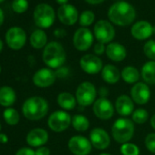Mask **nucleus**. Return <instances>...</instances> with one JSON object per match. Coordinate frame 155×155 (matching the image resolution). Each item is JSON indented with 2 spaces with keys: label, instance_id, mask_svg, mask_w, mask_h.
<instances>
[{
  "label": "nucleus",
  "instance_id": "f257e3e1",
  "mask_svg": "<svg viewBox=\"0 0 155 155\" xmlns=\"http://www.w3.org/2000/svg\"><path fill=\"white\" fill-rule=\"evenodd\" d=\"M108 18L115 25L125 27L130 25L135 18L136 12L134 8L128 2L120 1L113 4L108 12Z\"/></svg>",
  "mask_w": 155,
  "mask_h": 155
},
{
  "label": "nucleus",
  "instance_id": "f03ea898",
  "mask_svg": "<svg viewBox=\"0 0 155 155\" xmlns=\"http://www.w3.org/2000/svg\"><path fill=\"white\" fill-rule=\"evenodd\" d=\"M24 116L30 120H39L43 119L48 111V101L42 97L34 96L28 98L22 106Z\"/></svg>",
  "mask_w": 155,
  "mask_h": 155
},
{
  "label": "nucleus",
  "instance_id": "7ed1b4c3",
  "mask_svg": "<svg viewBox=\"0 0 155 155\" xmlns=\"http://www.w3.org/2000/svg\"><path fill=\"white\" fill-rule=\"evenodd\" d=\"M43 61L51 68H58L66 61V52L64 48L58 42H50L47 44L43 50Z\"/></svg>",
  "mask_w": 155,
  "mask_h": 155
},
{
  "label": "nucleus",
  "instance_id": "20e7f679",
  "mask_svg": "<svg viewBox=\"0 0 155 155\" xmlns=\"http://www.w3.org/2000/svg\"><path fill=\"white\" fill-rule=\"evenodd\" d=\"M113 139L118 143L129 142L134 134V123L127 118H120L115 120L111 128Z\"/></svg>",
  "mask_w": 155,
  "mask_h": 155
},
{
  "label": "nucleus",
  "instance_id": "39448f33",
  "mask_svg": "<svg viewBox=\"0 0 155 155\" xmlns=\"http://www.w3.org/2000/svg\"><path fill=\"white\" fill-rule=\"evenodd\" d=\"M34 21L40 28H50L55 21L54 9L48 4H39L34 11Z\"/></svg>",
  "mask_w": 155,
  "mask_h": 155
},
{
  "label": "nucleus",
  "instance_id": "423d86ee",
  "mask_svg": "<svg viewBox=\"0 0 155 155\" xmlns=\"http://www.w3.org/2000/svg\"><path fill=\"white\" fill-rule=\"evenodd\" d=\"M97 91L95 86L89 81L81 83L76 91V100L81 106L88 107L96 101Z\"/></svg>",
  "mask_w": 155,
  "mask_h": 155
},
{
  "label": "nucleus",
  "instance_id": "0eeeda50",
  "mask_svg": "<svg viewBox=\"0 0 155 155\" xmlns=\"http://www.w3.org/2000/svg\"><path fill=\"white\" fill-rule=\"evenodd\" d=\"M72 117L64 110L54 111L48 120L49 129L55 132H62L66 130L71 124Z\"/></svg>",
  "mask_w": 155,
  "mask_h": 155
},
{
  "label": "nucleus",
  "instance_id": "6e6552de",
  "mask_svg": "<svg viewBox=\"0 0 155 155\" xmlns=\"http://www.w3.org/2000/svg\"><path fill=\"white\" fill-rule=\"evenodd\" d=\"M68 147L74 155H89L92 149L91 140L81 135L72 136L68 140Z\"/></svg>",
  "mask_w": 155,
  "mask_h": 155
},
{
  "label": "nucleus",
  "instance_id": "1a4fd4ad",
  "mask_svg": "<svg viewBox=\"0 0 155 155\" xmlns=\"http://www.w3.org/2000/svg\"><path fill=\"white\" fill-rule=\"evenodd\" d=\"M94 35L99 42L102 44H110L115 37V29L109 21L100 20L94 27Z\"/></svg>",
  "mask_w": 155,
  "mask_h": 155
},
{
  "label": "nucleus",
  "instance_id": "9d476101",
  "mask_svg": "<svg viewBox=\"0 0 155 155\" xmlns=\"http://www.w3.org/2000/svg\"><path fill=\"white\" fill-rule=\"evenodd\" d=\"M93 43V35L87 28H81L73 36V45L80 51L88 50Z\"/></svg>",
  "mask_w": 155,
  "mask_h": 155
},
{
  "label": "nucleus",
  "instance_id": "9b49d317",
  "mask_svg": "<svg viewBox=\"0 0 155 155\" xmlns=\"http://www.w3.org/2000/svg\"><path fill=\"white\" fill-rule=\"evenodd\" d=\"M6 40L10 48L14 50H18L24 47L27 40V35L21 28L14 27L8 30Z\"/></svg>",
  "mask_w": 155,
  "mask_h": 155
},
{
  "label": "nucleus",
  "instance_id": "f8f14e48",
  "mask_svg": "<svg viewBox=\"0 0 155 155\" xmlns=\"http://www.w3.org/2000/svg\"><path fill=\"white\" fill-rule=\"evenodd\" d=\"M93 112L100 120H110L115 110V107L107 98H100L95 101L92 107Z\"/></svg>",
  "mask_w": 155,
  "mask_h": 155
},
{
  "label": "nucleus",
  "instance_id": "ddd939ff",
  "mask_svg": "<svg viewBox=\"0 0 155 155\" xmlns=\"http://www.w3.org/2000/svg\"><path fill=\"white\" fill-rule=\"evenodd\" d=\"M80 66L84 72L90 75H94L101 72L103 68L101 59L98 56L92 54L84 55L80 60Z\"/></svg>",
  "mask_w": 155,
  "mask_h": 155
},
{
  "label": "nucleus",
  "instance_id": "4468645a",
  "mask_svg": "<svg viewBox=\"0 0 155 155\" xmlns=\"http://www.w3.org/2000/svg\"><path fill=\"white\" fill-rule=\"evenodd\" d=\"M56 73L48 68L38 69L33 76V83L39 88H48L56 81Z\"/></svg>",
  "mask_w": 155,
  "mask_h": 155
},
{
  "label": "nucleus",
  "instance_id": "2eb2a0df",
  "mask_svg": "<svg viewBox=\"0 0 155 155\" xmlns=\"http://www.w3.org/2000/svg\"><path fill=\"white\" fill-rule=\"evenodd\" d=\"M130 98L133 102L139 105L148 103L150 99V91L149 86L144 82H137L130 90Z\"/></svg>",
  "mask_w": 155,
  "mask_h": 155
},
{
  "label": "nucleus",
  "instance_id": "dca6fc26",
  "mask_svg": "<svg viewBox=\"0 0 155 155\" xmlns=\"http://www.w3.org/2000/svg\"><path fill=\"white\" fill-rule=\"evenodd\" d=\"M90 140L92 147H95L98 150H105L110 144L109 133L101 128H95L91 131Z\"/></svg>",
  "mask_w": 155,
  "mask_h": 155
},
{
  "label": "nucleus",
  "instance_id": "f3484780",
  "mask_svg": "<svg viewBox=\"0 0 155 155\" xmlns=\"http://www.w3.org/2000/svg\"><path fill=\"white\" fill-rule=\"evenodd\" d=\"M58 17L61 23L64 25H74L79 19V13L75 7L69 4L62 5L58 9Z\"/></svg>",
  "mask_w": 155,
  "mask_h": 155
},
{
  "label": "nucleus",
  "instance_id": "a211bd4d",
  "mask_svg": "<svg viewBox=\"0 0 155 155\" xmlns=\"http://www.w3.org/2000/svg\"><path fill=\"white\" fill-rule=\"evenodd\" d=\"M27 142L31 147H41L48 140V133L41 128L31 130L27 135Z\"/></svg>",
  "mask_w": 155,
  "mask_h": 155
},
{
  "label": "nucleus",
  "instance_id": "6ab92c4d",
  "mask_svg": "<svg viewBox=\"0 0 155 155\" xmlns=\"http://www.w3.org/2000/svg\"><path fill=\"white\" fill-rule=\"evenodd\" d=\"M130 33L134 38L145 40L153 34V27L147 21H139L131 27Z\"/></svg>",
  "mask_w": 155,
  "mask_h": 155
},
{
  "label": "nucleus",
  "instance_id": "aec40b11",
  "mask_svg": "<svg viewBox=\"0 0 155 155\" xmlns=\"http://www.w3.org/2000/svg\"><path fill=\"white\" fill-rule=\"evenodd\" d=\"M133 101L130 96L120 95L115 102V110L122 117L129 116L133 113L134 104Z\"/></svg>",
  "mask_w": 155,
  "mask_h": 155
},
{
  "label": "nucleus",
  "instance_id": "412c9836",
  "mask_svg": "<svg viewBox=\"0 0 155 155\" xmlns=\"http://www.w3.org/2000/svg\"><path fill=\"white\" fill-rule=\"evenodd\" d=\"M106 54L108 58L112 61L120 62L126 58L127 51L125 47L121 44L117 42H110L106 47Z\"/></svg>",
  "mask_w": 155,
  "mask_h": 155
},
{
  "label": "nucleus",
  "instance_id": "4be33fe9",
  "mask_svg": "<svg viewBox=\"0 0 155 155\" xmlns=\"http://www.w3.org/2000/svg\"><path fill=\"white\" fill-rule=\"evenodd\" d=\"M120 77L121 75L119 68L114 65L108 64L104 66L101 70V78L106 83L115 84L120 81Z\"/></svg>",
  "mask_w": 155,
  "mask_h": 155
},
{
  "label": "nucleus",
  "instance_id": "5701e85b",
  "mask_svg": "<svg viewBox=\"0 0 155 155\" xmlns=\"http://www.w3.org/2000/svg\"><path fill=\"white\" fill-rule=\"evenodd\" d=\"M17 96L15 91L8 86L0 88V105L4 107H10L16 101Z\"/></svg>",
  "mask_w": 155,
  "mask_h": 155
},
{
  "label": "nucleus",
  "instance_id": "b1692460",
  "mask_svg": "<svg viewBox=\"0 0 155 155\" xmlns=\"http://www.w3.org/2000/svg\"><path fill=\"white\" fill-rule=\"evenodd\" d=\"M57 102L58 106L65 110H71L76 107L77 100L76 97H74L71 93L69 92H61L58 95L57 98Z\"/></svg>",
  "mask_w": 155,
  "mask_h": 155
},
{
  "label": "nucleus",
  "instance_id": "393cba45",
  "mask_svg": "<svg viewBox=\"0 0 155 155\" xmlns=\"http://www.w3.org/2000/svg\"><path fill=\"white\" fill-rule=\"evenodd\" d=\"M140 75L142 80L146 82V84H155V61H148L146 62L140 71Z\"/></svg>",
  "mask_w": 155,
  "mask_h": 155
},
{
  "label": "nucleus",
  "instance_id": "a878e982",
  "mask_svg": "<svg viewBox=\"0 0 155 155\" xmlns=\"http://www.w3.org/2000/svg\"><path fill=\"white\" fill-rule=\"evenodd\" d=\"M122 80L128 84H136L140 79V72L139 70L132 66L125 67L120 72Z\"/></svg>",
  "mask_w": 155,
  "mask_h": 155
},
{
  "label": "nucleus",
  "instance_id": "bb28decb",
  "mask_svg": "<svg viewBox=\"0 0 155 155\" xmlns=\"http://www.w3.org/2000/svg\"><path fill=\"white\" fill-rule=\"evenodd\" d=\"M48 38L42 29L35 30L30 36V44L34 48L39 49L47 46Z\"/></svg>",
  "mask_w": 155,
  "mask_h": 155
},
{
  "label": "nucleus",
  "instance_id": "cd10ccee",
  "mask_svg": "<svg viewBox=\"0 0 155 155\" xmlns=\"http://www.w3.org/2000/svg\"><path fill=\"white\" fill-rule=\"evenodd\" d=\"M72 127L78 131H86L90 127V120L81 114H76L71 119Z\"/></svg>",
  "mask_w": 155,
  "mask_h": 155
},
{
  "label": "nucleus",
  "instance_id": "c85d7f7f",
  "mask_svg": "<svg viewBox=\"0 0 155 155\" xmlns=\"http://www.w3.org/2000/svg\"><path fill=\"white\" fill-rule=\"evenodd\" d=\"M3 117L5 121L11 126L17 125L19 122L20 117H19V113L18 112L17 110L13 109V108H8L6 110H4L3 112Z\"/></svg>",
  "mask_w": 155,
  "mask_h": 155
},
{
  "label": "nucleus",
  "instance_id": "c756f323",
  "mask_svg": "<svg viewBox=\"0 0 155 155\" xmlns=\"http://www.w3.org/2000/svg\"><path fill=\"white\" fill-rule=\"evenodd\" d=\"M132 115V121L137 124H143L149 119V113L144 109H137L133 111Z\"/></svg>",
  "mask_w": 155,
  "mask_h": 155
},
{
  "label": "nucleus",
  "instance_id": "7c9ffc66",
  "mask_svg": "<svg viewBox=\"0 0 155 155\" xmlns=\"http://www.w3.org/2000/svg\"><path fill=\"white\" fill-rule=\"evenodd\" d=\"M120 153L122 155H140V149L134 143L126 142L121 144Z\"/></svg>",
  "mask_w": 155,
  "mask_h": 155
},
{
  "label": "nucleus",
  "instance_id": "2f4dec72",
  "mask_svg": "<svg viewBox=\"0 0 155 155\" xmlns=\"http://www.w3.org/2000/svg\"><path fill=\"white\" fill-rule=\"evenodd\" d=\"M94 19H95V15L91 10H86V11L82 12V14L79 18L80 24L82 27L91 26L94 22Z\"/></svg>",
  "mask_w": 155,
  "mask_h": 155
},
{
  "label": "nucleus",
  "instance_id": "473e14b6",
  "mask_svg": "<svg viewBox=\"0 0 155 155\" xmlns=\"http://www.w3.org/2000/svg\"><path fill=\"white\" fill-rule=\"evenodd\" d=\"M143 52L145 56L152 61H155V41L149 40L144 44Z\"/></svg>",
  "mask_w": 155,
  "mask_h": 155
},
{
  "label": "nucleus",
  "instance_id": "72a5a7b5",
  "mask_svg": "<svg viewBox=\"0 0 155 155\" xmlns=\"http://www.w3.org/2000/svg\"><path fill=\"white\" fill-rule=\"evenodd\" d=\"M12 8L16 13H24L28 8V0H14L12 3Z\"/></svg>",
  "mask_w": 155,
  "mask_h": 155
},
{
  "label": "nucleus",
  "instance_id": "f704fd0d",
  "mask_svg": "<svg viewBox=\"0 0 155 155\" xmlns=\"http://www.w3.org/2000/svg\"><path fill=\"white\" fill-rule=\"evenodd\" d=\"M145 147L151 153L155 154V133H149L145 137Z\"/></svg>",
  "mask_w": 155,
  "mask_h": 155
},
{
  "label": "nucleus",
  "instance_id": "c9c22d12",
  "mask_svg": "<svg viewBox=\"0 0 155 155\" xmlns=\"http://www.w3.org/2000/svg\"><path fill=\"white\" fill-rule=\"evenodd\" d=\"M104 52H106V48H105L104 44H102L101 42L96 43L94 46V53L96 54V56H101Z\"/></svg>",
  "mask_w": 155,
  "mask_h": 155
},
{
  "label": "nucleus",
  "instance_id": "e433bc0d",
  "mask_svg": "<svg viewBox=\"0 0 155 155\" xmlns=\"http://www.w3.org/2000/svg\"><path fill=\"white\" fill-rule=\"evenodd\" d=\"M55 73H56V76L58 78H66L69 74V69L66 67H60L57 69Z\"/></svg>",
  "mask_w": 155,
  "mask_h": 155
},
{
  "label": "nucleus",
  "instance_id": "4c0bfd02",
  "mask_svg": "<svg viewBox=\"0 0 155 155\" xmlns=\"http://www.w3.org/2000/svg\"><path fill=\"white\" fill-rule=\"evenodd\" d=\"M16 155H36V153H35V150H32L31 148L24 147V148L19 149L17 151Z\"/></svg>",
  "mask_w": 155,
  "mask_h": 155
},
{
  "label": "nucleus",
  "instance_id": "58836bf2",
  "mask_svg": "<svg viewBox=\"0 0 155 155\" xmlns=\"http://www.w3.org/2000/svg\"><path fill=\"white\" fill-rule=\"evenodd\" d=\"M36 155H50V150L48 147H38L36 150H35Z\"/></svg>",
  "mask_w": 155,
  "mask_h": 155
},
{
  "label": "nucleus",
  "instance_id": "ea45409f",
  "mask_svg": "<svg viewBox=\"0 0 155 155\" xmlns=\"http://www.w3.org/2000/svg\"><path fill=\"white\" fill-rule=\"evenodd\" d=\"M109 94V91L106 87H101L99 90V95L101 98H106Z\"/></svg>",
  "mask_w": 155,
  "mask_h": 155
},
{
  "label": "nucleus",
  "instance_id": "a19ab883",
  "mask_svg": "<svg viewBox=\"0 0 155 155\" xmlns=\"http://www.w3.org/2000/svg\"><path fill=\"white\" fill-rule=\"evenodd\" d=\"M66 35V31L64 29H57L55 31V36L57 38H63Z\"/></svg>",
  "mask_w": 155,
  "mask_h": 155
},
{
  "label": "nucleus",
  "instance_id": "79ce46f5",
  "mask_svg": "<svg viewBox=\"0 0 155 155\" xmlns=\"http://www.w3.org/2000/svg\"><path fill=\"white\" fill-rule=\"evenodd\" d=\"M8 141V137L4 133H0V142L7 143Z\"/></svg>",
  "mask_w": 155,
  "mask_h": 155
},
{
  "label": "nucleus",
  "instance_id": "37998d69",
  "mask_svg": "<svg viewBox=\"0 0 155 155\" xmlns=\"http://www.w3.org/2000/svg\"><path fill=\"white\" fill-rule=\"evenodd\" d=\"M104 1V0H86V2H88L89 4H91V5H98V4H101Z\"/></svg>",
  "mask_w": 155,
  "mask_h": 155
},
{
  "label": "nucleus",
  "instance_id": "c03bdc74",
  "mask_svg": "<svg viewBox=\"0 0 155 155\" xmlns=\"http://www.w3.org/2000/svg\"><path fill=\"white\" fill-rule=\"evenodd\" d=\"M150 126L153 130H155V114L150 118Z\"/></svg>",
  "mask_w": 155,
  "mask_h": 155
},
{
  "label": "nucleus",
  "instance_id": "a18cd8bd",
  "mask_svg": "<svg viewBox=\"0 0 155 155\" xmlns=\"http://www.w3.org/2000/svg\"><path fill=\"white\" fill-rule=\"evenodd\" d=\"M3 22H4V13H3L2 9L0 8V27H1Z\"/></svg>",
  "mask_w": 155,
  "mask_h": 155
},
{
  "label": "nucleus",
  "instance_id": "49530a36",
  "mask_svg": "<svg viewBox=\"0 0 155 155\" xmlns=\"http://www.w3.org/2000/svg\"><path fill=\"white\" fill-rule=\"evenodd\" d=\"M56 1H57L58 4H60V5L62 6V5H66L68 0H56Z\"/></svg>",
  "mask_w": 155,
  "mask_h": 155
},
{
  "label": "nucleus",
  "instance_id": "de8ad7c7",
  "mask_svg": "<svg viewBox=\"0 0 155 155\" xmlns=\"http://www.w3.org/2000/svg\"><path fill=\"white\" fill-rule=\"evenodd\" d=\"M2 48H3V42H2L1 39H0V52H1Z\"/></svg>",
  "mask_w": 155,
  "mask_h": 155
},
{
  "label": "nucleus",
  "instance_id": "09e8293b",
  "mask_svg": "<svg viewBox=\"0 0 155 155\" xmlns=\"http://www.w3.org/2000/svg\"><path fill=\"white\" fill-rule=\"evenodd\" d=\"M100 155H111V154H110V153H101Z\"/></svg>",
  "mask_w": 155,
  "mask_h": 155
},
{
  "label": "nucleus",
  "instance_id": "8fccbe9b",
  "mask_svg": "<svg viewBox=\"0 0 155 155\" xmlns=\"http://www.w3.org/2000/svg\"><path fill=\"white\" fill-rule=\"evenodd\" d=\"M153 34H155V26L153 27Z\"/></svg>",
  "mask_w": 155,
  "mask_h": 155
},
{
  "label": "nucleus",
  "instance_id": "3c124183",
  "mask_svg": "<svg viewBox=\"0 0 155 155\" xmlns=\"http://www.w3.org/2000/svg\"><path fill=\"white\" fill-rule=\"evenodd\" d=\"M3 1H4V0H0V3H2Z\"/></svg>",
  "mask_w": 155,
  "mask_h": 155
},
{
  "label": "nucleus",
  "instance_id": "603ef678",
  "mask_svg": "<svg viewBox=\"0 0 155 155\" xmlns=\"http://www.w3.org/2000/svg\"><path fill=\"white\" fill-rule=\"evenodd\" d=\"M0 73H1V67H0Z\"/></svg>",
  "mask_w": 155,
  "mask_h": 155
},
{
  "label": "nucleus",
  "instance_id": "864d4df0",
  "mask_svg": "<svg viewBox=\"0 0 155 155\" xmlns=\"http://www.w3.org/2000/svg\"><path fill=\"white\" fill-rule=\"evenodd\" d=\"M0 130H1V125H0Z\"/></svg>",
  "mask_w": 155,
  "mask_h": 155
}]
</instances>
